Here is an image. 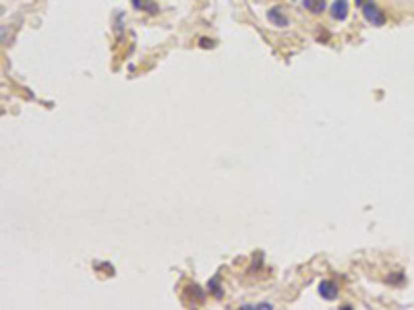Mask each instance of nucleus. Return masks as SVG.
Wrapping results in <instances>:
<instances>
[{
  "instance_id": "f03ea898",
  "label": "nucleus",
  "mask_w": 414,
  "mask_h": 310,
  "mask_svg": "<svg viewBox=\"0 0 414 310\" xmlns=\"http://www.w3.org/2000/svg\"><path fill=\"white\" fill-rule=\"evenodd\" d=\"M207 290H203L201 286H197V284H187L185 286V294H183V300L187 302V304H191V306H203V302H205V298H207Z\"/></svg>"
},
{
  "instance_id": "423d86ee",
  "label": "nucleus",
  "mask_w": 414,
  "mask_h": 310,
  "mask_svg": "<svg viewBox=\"0 0 414 310\" xmlns=\"http://www.w3.org/2000/svg\"><path fill=\"white\" fill-rule=\"evenodd\" d=\"M131 4L135 10H145L147 15H158L160 6L154 2V0H131Z\"/></svg>"
},
{
  "instance_id": "1a4fd4ad",
  "label": "nucleus",
  "mask_w": 414,
  "mask_h": 310,
  "mask_svg": "<svg viewBox=\"0 0 414 310\" xmlns=\"http://www.w3.org/2000/svg\"><path fill=\"white\" fill-rule=\"evenodd\" d=\"M238 308H242V310H257V308H261V310H271L273 304H269V302H257V304H242Z\"/></svg>"
},
{
  "instance_id": "9b49d317",
  "label": "nucleus",
  "mask_w": 414,
  "mask_h": 310,
  "mask_svg": "<svg viewBox=\"0 0 414 310\" xmlns=\"http://www.w3.org/2000/svg\"><path fill=\"white\" fill-rule=\"evenodd\" d=\"M404 279H406V275H404V273H392V275L388 277V281H390V284H394V286L404 284Z\"/></svg>"
},
{
  "instance_id": "39448f33",
  "label": "nucleus",
  "mask_w": 414,
  "mask_h": 310,
  "mask_svg": "<svg viewBox=\"0 0 414 310\" xmlns=\"http://www.w3.org/2000/svg\"><path fill=\"white\" fill-rule=\"evenodd\" d=\"M267 21L273 25V27H288V23H290V19L286 17V12L280 8V6H273V8H269L267 10Z\"/></svg>"
},
{
  "instance_id": "7ed1b4c3",
  "label": "nucleus",
  "mask_w": 414,
  "mask_h": 310,
  "mask_svg": "<svg viewBox=\"0 0 414 310\" xmlns=\"http://www.w3.org/2000/svg\"><path fill=\"white\" fill-rule=\"evenodd\" d=\"M319 296L327 302H334L340 296V286L334 279H323V281H319Z\"/></svg>"
},
{
  "instance_id": "f257e3e1",
  "label": "nucleus",
  "mask_w": 414,
  "mask_h": 310,
  "mask_svg": "<svg viewBox=\"0 0 414 310\" xmlns=\"http://www.w3.org/2000/svg\"><path fill=\"white\" fill-rule=\"evenodd\" d=\"M363 10V17L369 25L373 27H383L385 23H388V15H385V10L377 4V2H373V0H365V4L361 6Z\"/></svg>"
},
{
  "instance_id": "9d476101",
  "label": "nucleus",
  "mask_w": 414,
  "mask_h": 310,
  "mask_svg": "<svg viewBox=\"0 0 414 310\" xmlns=\"http://www.w3.org/2000/svg\"><path fill=\"white\" fill-rule=\"evenodd\" d=\"M122 12H116L114 15V33H116V39L120 41V37H122Z\"/></svg>"
},
{
  "instance_id": "ddd939ff",
  "label": "nucleus",
  "mask_w": 414,
  "mask_h": 310,
  "mask_svg": "<svg viewBox=\"0 0 414 310\" xmlns=\"http://www.w3.org/2000/svg\"><path fill=\"white\" fill-rule=\"evenodd\" d=\"M354 4H356V6H358V8H361V6H363V4H365V0H354Z\"/></svg>"
},
{
  "instance_id": "20e7f679",
  "label": "nucleus",
  "mask_w": 414,
  "mask_h": 310,
  "mask_svg": "<svg viewBox=\"0 0 414 310\" xmlns=\"http://www.w3.org/2000/svg\"><path fill=\"white\" fill-rule=\"evenodd\" d=\"M327 10H329V17L334 21H346L348 19V10H350L348 0H334Z\"/></svg>"
},
{
  "instance_id": "0eeeda50",
  "label": "nucleus",
  "mask_w": 414,
  "mask_h": 310,
  "mask_svg": "<svg viewBox=\"0 0 414 310\" xmlns=\"http://www.w3.org/2000/svg\"><path fill=\"white\" fill-rule=\"evenodd\" d=\"M302 6H305V10H309L311 15H323V12L327 10V2L325 0H302Z\"/></svg>"
},
{
  "instance_id": "f8f14e48",
  "label": "nucleus",
  "mask_w": 414,
  "mask_h": 310,
  "mask_svg": "<svg viewBox=\"0 0 414 310\" xmlns=\"http://www.w3.org/2000/svg\"><path fill=\"white\" fill-rule=\"evenodd\" d=\"M199 46H201V48H213V41H211V39H205V37H201V39H199Z\"/></svg>"
},
{
  "instance_id": "6e6552de",
  "label": "nucleus",
  "mask_w": 414,
  "mask_h": 310,
  "mask_svg": "<svg viewBox=\"0 0 414 310\" xmlns=\"http://www.w3.org/2000/svg\"><path fill=\"white\" fill-rule=\"evenodd\" d=\"M207 292H209V296H213L215 300L224 298V288L219 286V275H213L209 281H207Z\"/></svg>"
}]
</instances>
